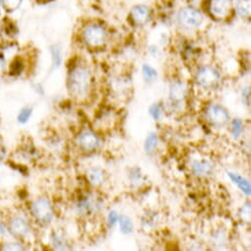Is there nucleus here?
<instances>
[{"mask_svg": "<svg viewBox=\"0 0 251 251\" xmlns=\"http://www.w3.org/2000/svg\"><path fill=\"white\" fill-rule=\"evenodd\" d=\"M92 73L84 64H74L67 76V90L76 100L82 101L90 95L92 88Z\"/></svg>", "mask_w": 251, "mask_h": 251, "instance_id": "nucleus-1", "label": "nucleus"}, {"mask_svg": "<svg viewBox=\"0 0 251 251\" xmlns=\"http://www.w3.org/2000/svg\"><path fill=\"white\" fill-rule=\"evenodd\" d=\"M80 37L86 47L98 50L106 46L109 40V33L103 24L92 21L83 25Z\"/></svg>", "mask_w": 251, "mask_h": 251, "instance_id": "nucleus-2", "label": "nucleus"}, {"mask_svg": "<svg viewBox=\"0 0 251 251\" xmlns=\"http://www.w3.org/2000/svg\"><path fill=\"white\" fill-rule=\"evenodd\" d=\"M176 22L183 29L193 30L200 27L204 21L203 12L194 6L181 7L176 13Z\"/></svg>", "mask_w": 251, "mask_h": 251, "instance_id": "nucleus-3", "label": "nucleus"}, {"mask_svg": "<svg viewBox=\"0 0 251 251\" xmlns=\"http://www.w3.org/2000/svg\"><path fill=\"white\" fill-rule=\"evenodd\" d=\"M197 85L204 90H212L219 86L221 74L217 68L210 64H204L198 67L195 74Z\"/></svg>", "mask_w": 251, "mask_h": 251, "instance_id": "nucleus-4", "label": "nucleus"}, {"mask_svg": "<svg viewBox=\"0 0 251 251\" xmlns=\"http://www.w3.org/2000/svg\"><path fill=\"white\" fill-rule=\"evenodd\" d=\"M205 10L214 20H226L233 13L232 0H206Z\"/></svg>", "mask_w": 251, "mask_h": 251, "instance_id": "nucleus-5", "label": "nucleus"}, {"mask_svg": "<svg viewBox=\"0 0 251 251\" xmlns=\"http://www.w3.org/2000/svg\"><path fill=\"white\" fill-rule=\"evenodd\" d=\"M31 212L34 218L42 225H49L53 219V209L47 197H40L32 203Z\"/></svg>", "mask_w": 251, "mask_h": 251, "instance_id": "nucleus-6", "label": "nucleus"}, {"mask_svg": "<svg viewBox=\"0 0 251 251\" xmlns=\"http://www.w3.org/2000/svg\"><path fill=\"white\" fill-rule=\"evenodd\" d=\"M205 116L211 125L218 128L226 126L229 121V114L227 110L218 103L209 104L206 108Z\"/></svg>", "mask_w": 251, "mask_h": 251, "instance_id": "nucleus-7", "label": "nucleus"}, {"mask_svg": "<svg viewBox=\"0 0 251 251\" xmlns=\"http://www.w3.org/2000/svg\"><path fill=\"white\" fill-rule=\"evenodd\" d=\"M8 229L13 236L22 239L29 236L31 232V226L25 217L15 215L9 219Z\"/></svg>", "mask_w": 251, "mask_h": 251, "instance_id": "nucleus-8", "label": "nucleus"}, {"mask_svg": "<svg viewBox=\"0 0 251 251\" xmlns=\"http://www.w3.org/2000/svg\"><path fill=\"white\" fill-rule=\"evenodd\" d=\"M152 17V10L146 4H136L131 7L129 18L135 26L143 27L147 25Z\"/></svg>", "mask_w": 251, "mask_h": 251, "instance_id": "nucleus-9", "label": "nucleus"}, {"mask_svg": "<svg viewBox=\"0 0 251 251\" xmlns=\"http://www.w3.org/2000/svg\"><path fill=\"white\" fill-rule=\"evenodd\" d=\"M100 141L99 136L91 130H85L81 132L77 138V144L83 152H93L97 150L100 146Z\"/></svg>", "mask_w": 251, "mask_h": 251, "instance_id": "nucleus-10", "label": "nucleus"}, {"mask_svg": "<svg viewBox=\"0 0 251 251\" xmlns=\"http://www.w3.org/2000/svg\"><path fill=\"white\" fill-rule=\"evenodd\" d=\"M187 88L186 85L179 80H176L171 84L170 87V100L175 104L181 103L186 96Z\"/></svg>", "mask_w": 251, "mask_h": 251, "instance_id": "nucleus-11", "label": "nucleus"}, {"mask_svg": "<svg viewBox=\"0 0 251 251\" xmlns=\"http://www.w3.org/2000/svg\"><path fill=\"white\" fill-rule=\"evenodd\" d=\"M233 13L241 19H249L251 16V0H232Z\"/></svg>", "mask_w": 251, "mask_h": 251, "instance_id": "nucleus-12", "label": "nucleus"}, {"mask_svg": "<svg viewBox=\"0 0 251 251\" xmlns=\"http://www.w3.org/2000/svg\"><path fill=\"white\" fill-rule=\"evenodd\" d=\"M213 165L206 160H196L191 164V171L194 176H207L213 173Z\"/></svg>", "mask_w": 251, "mask_h": 251, "instance_id": "nucleus-13", "label": "nucleus"}, {"mask_svg": "<svg viewBox=\"0 0 251 251\" xmlns=\"http://www.w3.org/2000/svg\"><path fill=\"white\" fill-rule=\"evenodd\" d=\"M227 176L240 189V191L244 195L250 196V194H251V185H250V183H249V181L247 179H245L240 175L234 174V173H227Z\"/></svg>", "mask_w": 251, "mask_h": 251, "instance_id": "nucleus-14", "label": "nucleus"}, {"mask_svg": "<svg viewBox=\"0 0 251 251\" xmlns=\"http://www.w3.org/2000/svg\"><path fill=\"white\" fill-rule=\"evenodd\" d=\"M99 207H100L99 204L95 203L89 197H83L77 203V210L80 214H83V215L92 214V213L96 212Z\"/></svg>", "mask_w": 251, "mask_h": 251, "instance_id": "nucleus-15", "label": "nucleus"}, {"mask_svg": "<svg viewBox=\"0 0 251 251\" xmlns=\"http://www.w3.org/2000/svg\"><path fill=\"white\" fill-rule=\"evenodd\" d=\"M87 177L91 184H93L95 186H100L103 183V181L105 179V174H104L103 170H101L100 168L93 167L88 170Z\"/></svg>", "mask_w": 251, "mask_h": 251, "instance_id": "nucleus-16", "label": "nucleus"}, {"mask_svg": "<svg viewBox=\"0 0 251 251\" xmlns=\"http://www.w3.org/2000/svg\"><path fill=\"white\" fill-rule=\"evenodd\" d=\"M117 223L119 224L120 231L123 234H130L133 232L134 226L131 219L126 215H119Z\"/></svg>", "mask_w": 251, "mask_h": 251, "instance_id": "nucleus-17", "label": "nucleus"}, {"mask_svg": "<svg viewBox=\"0 0 251 251\" xmlns=\"http://www.w3.org/2000/svg\"><path fill=\"white\" fill-rule=\"evenodd\" d=\"M24 0H0V7L6 13L17 11L23 4Z\"/></svg>", "mask_w": 251, "mask_h": 251, "instance_id": "nucleus-18", "label": "nucleus"}, {"mask_svg": "<svg viewBox=\"0 0 251 251\" xmlns=\"http://www.w3.org/2000/svg\"><path fill=\"white\" fill-rule=\"evenodd\" d=\"M25 68V62L22 57H15L9 64V74L12 76H18L23 73Z\"/></svg>", "mask_w": 251, "mask_h": 251, "instance_id": "nucleus-19", "label": "nucleus"}, {"mask_svg": "<svg viewBox=\"0 0 251 251\" xmlns=\"http://www.w3.org/2000/svg\"><path fill=\"white\" fill-rule=\"evenodd\" d=\"M142 75L144 77L145 82L149 83V84H152L158 78L157 70L153 66H151V65H149L147 63L142 65Z\"/></svg>", "mask_w": 251, "mask_h": 251, "instance_id": "nucleus-20", "label": "nucleus"}, {"mask_svg": "<svg viewBox=\"0 0 251 251\" xmlns=\"http://www.w3.org/2000/svg\"><path fill=\"white\" fill-rule=\"evenodd\" d=\"M159 145V137L155 132H152L148 135L145 144H144V150L147 154L153 153Z\"/></svg>", "mask_w": 251, "mask_h": 251, "instance_id": "nucleus-21", "label": "nucleus"}, {"mask_svg": "<svg viewBox=\"0 0 251 251\" xmlns=\"http://www.w3.org/2000/svg\"><path fill=\"white\" fill-rule=\"evenodd\" d=\"M51 59H52V66L53 68H58L62 62V51L58 45H52L50 49Z\"/></svg>", "mask_w": 251, "mask_h": 251, "instance_id": "nucleus-22", "label": "nucleus"}, {"mask_svg": "<svg viewBox=\"0 0 251 251\" xmlns=\"http://www.w3.org/2000/svg\"><path fill=\"white\" fill-rule=\"evenodd\" d=\"M242 131H243V121L239 117H236L232 120L230 125L231 135L234 139H238L241 136Z\"/></svg>", "mask_w": 251, "mask_h": 251, "instance_id": "nucleus-23", "label": "nucleus"}, {"mask_svg": "<svg viewBox=\"0 0 251 251\" xmlns=\"http://www.w3.org/2000/svg\"><path fill=\"white\" fill-rule=\"evenodd\" d=\"M51 243L54 249L56 250H66L68 249V243L67 240L62 236L57 233H54L51 236Z\"/></svg>", "mask_w": 251, "mask_h": 251, "instance_id": "nucleus-24", "label": "nucleus"}, {"mask_svg": "<svg viewBox=\"0 0 251 251\" xmlns=\"http://www.w3.org/2000/svg\"><path fill=\"white\" fill-rule=\"evenodd\" d=\"M32 114H33V108L26 106V107H24V108H22L20 110V112H19V114L17 116V120H18L19 123L25 124V123H27L29 121V119L31 118Z\"/></svg>", "mask_w": 251, "mask_h": 251, "instance_id": "nucleus-25", "label": "nucleus"}, {"mask_svg": "<svg viewBox=\"0 0 251 251\" xmlns=\"http://www.w3.org/2000/svg\"><path fill=\"white\" fill-rule=\"evenodd\" d=\"M149 113L153 117L154 120H156V121L160 120L162 118V114H163L162 106L159 103H153L149 107Z\"/></svg>", "mask_w": 251, "mask_h": 251, "instance_id": "nucleus-26", "label": "nucleus"}, {"mask_svg": "<svg viewBox=\"0 0 251 251\" xmlns=\"http://www.w3.org/2000/svg\"><path fill=\"white\" fill-rule=\"evenodd\" d=\"M0 249L6 250V251H22V250H25V248L18 242L5 243Z\"/></svg>", "mask_w": 251, "mask_h": 251, "instance_id": "nucleus-27", "label": "nucleus"}, {"mask_svg": "<svg viewBox=\"0 0 251 251\" xmlns=\"http://www.w3.org/2000/svg\"><path fill=\"white\" fill-rule=\"evenodd\" d=\"M141 173L138 169H133L130 171V175H129V178L131 180L132 183H138L141 180Z\"/></svg>", "mask_w": 251, "mask_h": 251, "instance_id": "nucleus-28", "label": "nucleus"}, {"mask_svg": "<svg viewBox=\"0 0 251 251\" xmlns=\"http://www.w3.org/2000/svg\"><path fill=\"white\" fill-rule=\"evenodd\" d=\"M119 215L115 211H110L107 216V225L109 227H112L118 221Z\"/></svg>", "mask_w": 251, "mask_h": 251, "instance_id": "nucleus-29", "label": "nucleus"}, {"mask_svg": "<svg viewBox=\"0 0 251 251\" xmlns=\"http://www.w3.org/2000/svg\"><path fill=\"white\" fill-rule=\"evenodd\" d=\"M148 50H149V53L153 56V57H157L158 56V54L160 53V50H159V48L157 47V46H150L149 47V49H148Z\"/></svg>", "mask_w": 251, "mask_h": 251, "instance_id": "nucleus-30", "label": "nucleus"}, {"mask_svg": "<svg viewBox=\"0 0 251 251\" xmlns=\"http://www.w3.org/2000/svg\"><path fill=\"white\" fill-rule=\"evenodd\" d=\"M5 157V149L4 147L0 144V162H1Z\"/></svg>", "mask_w": 251, "mask_h": 251, "instance_id": "nucleus-31", "label": "nucleus"}, {"mask_svg": "<svg viewBox=\"0 0 251 251\" xmlns=\"http://www.w3.org/2000/svg\"><path fill=\"white\" fill-rule=\"evenodd\" d=\"M0 233H1V234L5 233V228H4V226H3L1 222H0Z\"/></svg>", "mask_w": 251, "mask_h": 251, "instance_id": "nucleus-32", "label": "nucleus"}, {"mask_svg": "<svg viewBox=\"0 0 251 251\" xmlns=\"http://www.w3.org/2000/svg\"><path fill=\"white\" fill-rule=\"evenodd\" d=\"M36 1L39 3H48V2L52 1V0H36Z\"/></svg>", "mask_w": 251, "mask_h": 251, "instance_id": "nucleus-33", "label": "nucleus"}, {"mask_svg": "<svg viewBox=\"0 0 251 251\" xmlns=\"http://www.w3.org/2000/svg\"><path fill=\"white\" fill-rule=\"evenodd\" d=\"M0 10H1V7H0Z\"/></svg>", "mask_w": 251, "mask_h": 251, "instance_id": "nucleus-34", "label": "nucleus"}]
</instances>
